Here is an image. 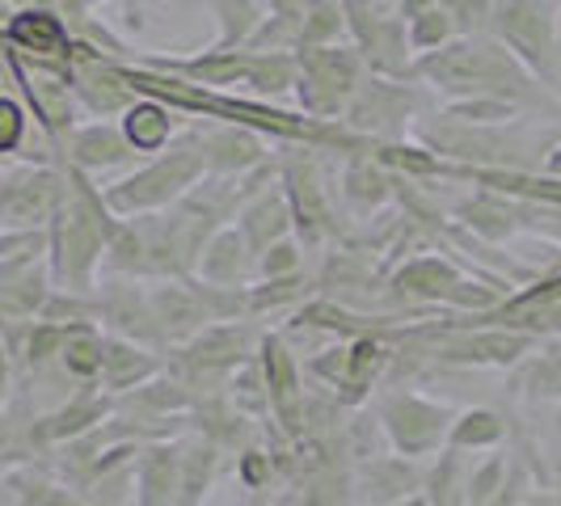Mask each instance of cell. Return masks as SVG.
<instances>
[{
  "instance_id": "cell-17",
  "label": "cell",
  "mask_w": 561,
  "mask_h": 506,
  "mask_svg": "<svg viewBox=\"0 0 561 506\" xmlns=\"http://www.w3.org/2000/svg\"><path fill=\"white\" fill-rule=\"evenodd\" d=\"M4 43L22 59H38V64L68 68L77 38L68 34V26H64V18H59L56 9L30 4V9H18V13L4 22Z\"/></svg>"
},
{
  "instance_id": "cell-49",
  "label": "cell",
  "mask_w": 561,
  "mask_h": 506,
  "mask_svg": "<svg viewBox=\"0 0 561 506\" xmlns=\"http://www.w3.org/2000/svg\"><path fill=\"white\" fill-rule=\"evenodd\" d=\"M93 4H106V0H89V9H93Z\"/></svg>"
},
{
  "instance_id": "cell-40",
  "label": "cell",
  "mask_w": 561,
  "mask_h": 506,
  "mask_svg": "<svg viewBox=\"0 0 561 506\" xmlns=\"http://www.w3.org/2000/svg\"><path fill=\"white\" fill-rule=\"evenodd\" d=\"M405 30H410V47H414V56H422V51H439V47H448L451 38L460 34V30H456V18H451V9H444V4H435V9H426L422 18L405 22Z\"/></svg>"
},
{
  "instance_id": "cell-25",
  "label": "cell",
  "mask_w": 561,
  "mask_h": 506,
  "mask_svg": "<svg viewBox=\"0 0 561 506\" xmlns=\"http://www.w3.org/2000/svg\"><path fill=\"white\" fill-rule=\"evenodd\" d=\"M157 371H161V350L106 334V346H102V371H98V384H102L106 393H114V396L131 393V389L148 384Z\"/></svg>"
},
{
  "instance_id": "cell-42",
  "label": "cell",
  "mask_w": 561,
  "mask_h": 506,
  "mask_svg": "<svg viewBox=\"0 0 561 506\" xmlns=\"http://www.w3.org/2000/svg\"><path fill=\"white\" fill-rule=\"evenodd\" d=\"M26 127H30V111L18 102V97H4L0 93V157L4 152H18L26 143Z\"/></svg>"
},
{
  "instance_id": "cell-20",
  "label": "cell",
  "mask_w": 561,
  "mask_h": 506,
  "mask_svg": "<svg viewBox=\"0 0 561 506\" xmlns=\"http://www.w3.org/2000/svg\"><path fill=\"white\" fill-rule=\"evenodd\" d=\"M148 304H152L165 346H186L198 330L211 325V312L203 309V300L186 279H157L148 287Z\"/></svg>"
},
{
  "instance_id": "cell-23",
  "label": "cell",
  "mask_w": 561,
  "mask_h": 506,
  "mask_svg": "<svg viewBox=\"0 0 561 506\" xmlns=\"http://www.w3.org/2000/svg\"><path fill=\"white\" fill-rule=\"evenodd\" d=\"M250 56L245 47H211L195 59H144V68H157V72H173L182 81L203 84V89H232V84L245 81L250 72Z\"/></svg>"
},
{
  "instance_id": "cell-8",
  "label": "cell",
  "mask_w": 561,
  "mask_h": 506,
  "mask_svg": "<svg viewBox=\"0 0 561 506\" xmlns=\"http://www.w3.org/2000/svg\"><path fill=\"white\" fill-rule=\"evenodd\" d=\"M558 13L553 0H494L490 13V34L545 89H553L558 77Z\"/></svg>"
},
{
  "instance_id": "cell-45",
  "label": "cell",
  "mask_w": 561,
  "mask_h": 506,
  "mask_svg": "<svg viewBox=\"0 0 561 506\" xmlns=\"http://www.w3.org/2000/svg\"><path fill=\"white\" fill-rule=\"evenodd\" d=\"M9 389H13V350L0 334V401H9Z\"/></svg>"
},
{
  "instance_id": "cell-10",
  "label": "cell",
  "mask_w": 561,
  "mask_h": 506,
  "mask_svg": "<svg viewBox=\"0 0 561 506\" xmlns=\"http://www.w3.org/2000/svg\"><path fill=\"white\" fill-rule=\"evenodd\" d=\"M419 111H422V93L414 84L371 77L367 72L359 93L351 97V106L342 114V127L367 143H397Z\"/></svg>"
},
{
  "instance_id": "cell-39",
  "label": "cell",
  "mask_w": 561,
  "mask_h": 506,
  "mask_svg": "<svg viewBox=\"0 0 561 506\" xmlns=\"http://www.w3.org/2000/svg\"><path fill=\"white\" fill-rule=\"evenodd\" d=\"M220 13V47H250L253 30L262 22V4L257 0H216Z\"/></svg>"
},
{
  "instance_id": "cell-43",
  "label": "cell",
  "mask_w": 561,
  "mask_h": 506,
  "mask_svg": "<svg viewBox=\"0 0 561 506\" xmlns=\"http://www.w3.org/2000/svg\"><path fill=\"white\" fill-rule=\"evenodd\" d=\"M561 296V271L553 275H540L533 287H524V291H515V296H506L511 304H528V300H558Z\"/></svg>"
},
{
  "instance_id": "cell-21",
  "label": "cell",
  "mask_w": 561,
  "mask_h": 506,
  "mask_svg": "<svg viewBox=\"0 0 561 506\" xmlns=\"http://www.w3.org/2000/svg\"><path fill=\"white\" fill-rule=\"evenodd\" d=\"M195 279L211 283V287H250L253 283V250L245 245L241 228H216L207 237V245L198 253Z\"/></svg>"
},
{
  "instance_id": "cell-11",
  "label": "cell",
  "mask_w": 561,
  "mask_h": 506,
  "mask_svg": "<svg viewBox=\"0 0 561 506\" xmlns=\"http://www.w3.org/2000/svg\"><path fill=\"white\" fill-rule=\"evenodd\" d=\"M389 364H393V346L385 334L346 337L342 346H330V350L309 359L312 376H321L342 401H364L380 384Z\"/></svg>"
},
{
  "instance_id": "cell-14",
  "label": "cell",
  "mask_w": 561,
  "mask_h": 506,
  "mask_svg": "<svg viewBox=\"0 0 561 506\" xmlns=\"http://www.w3.org/2000/svg\"><path fill=\"white\" fill-rule=\"evenodd\" d=\"M257 330L250 321H211L182 346V367L186 376H232L241 364L257 355Z\"/></svg>"
},
{
  "instance_id": "cell-52",
  "label": "cell",
  "mask_w": 561,
  "mask_h": 506,
  "mask_svg": "<svg viewBox=\"0 0 561 506\" xmlns=\"http://www.w3.org/2000/svg\"><path fill=\"white\" fill-rule=\"evenodd\" d=\"M553 342H558V346H561V337H553Z\"/></svg>"
},
{
  "instance_id": "cell-31",
  "label": "cell",
  "mask_w": 561,
  "mask_h": 506,
  "mask_svg": "<svg viewBox=\"0 0 561 506\" xmlns=\"http://www.w3.org/2000/svg\"><path fill=\"white\" fill-rule=\"evenodd\" d=\"M127 143L136 148V157H157L169 140H173V111L165 102H152V97H140L136 106H127L123 118H118Z\"/></svg>"
},
{
  "instance_id": "cell-28",
  "label": "cell",
  "mask_w": 561,
  "mask_h": 506,
  "mask_svg": "<svg viewBox=\"0 0 561 506\" xmlns=\"http://www.w3.org/2000/svg\"><path fill=\"white\" fill-rule=\"evenodd\" d=\"M359 481H364V490L371 494V506L385 503L393 506L401 498H410V494H422V481H426V464L419 460H405V456H367L359 460Z\"/></svg>"
},
{
  "instance_id": "cell-32",
  "label": "cell",
  "mask_w": 561,
  "mask_h": 506,
  "mask_svg": "<svg viewBox=\"0 0 561 506\" xmlns=\"http://www.w3.org/2000/svg\"><path fill=\"white\" fill-rule=\"evenodd\" d=\"M216 473H220V448L211 439H203V435L186 439L182 444V473H178V498H173V506H203Z\"/></svg>"
},
{
  "instance_id": "cell-27",
  "label": "cell",
  "mask_w": 561,
  "mask_h": 506,
  "mask_svg": "<svg viewBox=\"0 0 561 506\" xmlns=\"http://www.w3.org/2000/svg\"><path fill=\"white\" fill-rule=\"evenodd\" d=\"M178 473H182V444L157 439L136 456V503L140 506H173L178 498Z\"/></svg>"
},
{
  "instance_id": "cell-9",
  "label": "cell",
  "mask_w": 561,
  "mask_h": 506,
  "mask_svg": "<svg viewBox=\"0 0 561 506\" xmlns=\"http://www.w3.org/2000/svg\"><path fill=\"white\" fill-rule=\"evenodd\" d=\"M342 13H346V34H355V51H359L367 72L389 77V81H410L414 47H410V30L397 18L393 4L342 0Z\"/></svg>"
},
{
  "instance_id": "cell-30",
  "label": "cell",
  "mask_w": 561,
  "mask_h": 506,
  "mask_svg": "<svg viewBox=\"0 0 561 506\" xmlns=\"http://www.w3.org/2000/svg\"><path fill=\"white\" fill-rule=\"evenodd\" d=\"M506 371H511L515 393H528L536 401H561V346L553 337H540L533 350Z\"/></svg>"
},
{
  "instance_id": "cell-44",
  "label": "cell",
  "mask_w": 561,
  "mask_h": 506,
  "mask_svg": "<svg viewBox=\"0 0 561 506\" xmlns=\"http://www.w3.org/2000/svg\"><path fill=\"white\" fill-rule=\"evenodd\" d=\"M241 478L250 485H266L271 481V456L262 448H245L241 451Z\"/></svg>"
},
{
  "instance_id": "cell-41",
  "label": "cell",
  "mask_w": 561,
  "mask_h": 506,
  "mask_svg": "<svg viewBox=\"0 0 561 506\" xmlns=\"http://www.w3.org/2000/svg\"><path fill=\"white\" fill-rule=\"evenodd\" d=\"M296 271H305V245L296 241V237H283L275 245H266V250L253 257V279H283V275H296Z\"/></svg>"
},
{
  "instance_id": "cell-33",
  "label": "cell",
  "mask_w": 561,
  "mask_h": 506,
  "mask_svg": "<svg viewBox=\"0 0 561 506\" xmlns=\"http://www.w3.org/2000/svg\"><path fill=\"white\" fill-rule=\"evenodd\" d=\"M312 279L305 271L296 275H283V279H262L245 287V309L250 317H271V312H291L300 309L305 300H312Z\"/></svg>"
},
{
  "instance_id": "cell-36",
  "label": "cell",
  "mask_w": 561,
  "mask_h": 506,
  "mask_svg": "<svg viewBox=\"0 0 561 506\" xmlns=\"http://www.w3.org/2000/svg\"><path fill=\"white\" fill-rule=\"evenodd\" d=\"M245 89L257 102H275L296 84V56L291 51H253L250 72H245Z\"/></svg>"
},
{
  "instance_id": "cell-35",
  "label": "cell",
  "mask_w": 561,
  "mask_h": 506,
  "mask_svg": "<svg viewBox=\"0 0 561 506\" xmlns=\"http://www.w3.org/2000/svg\"><path fill=\"white\" fill-rule=\"evenodd\" d=\"M102 346H106V334H102L93 321H81V325H72V334H68V342H64V350H59L56 364L64 367L68 380L93 384L98 371H102Z\"/></svg>"
},
{
  "instance_id": "cell-13",
  "label": "cell",
  "mask_w": 561,
  "mask_h": 506,
  "mask_svg": "<svg viewBox=\"0 0 561 506\" xmlns=\"http://www.w3.org/2000/svg\"><path fill=\"white\" fill-rule=\"evenodd\" d=\"M68 191L64 165H22L0 177V228H47Z\"/></svg>"
},
{
  "instance_id": "cell-29",
  "label": "cell",
  "mask_w": 561,
  "mask_h": 506,
  "mask_svg": "<svg viewBox=\"0 0 561 506\" xmlns=\"http://www.w3.org/2000/svg\"><path fill=\"white\" fill-rule=\"evenodd\" d=\"M456 220H460V228L478 232L481 241H490V245H503L515 232H524L519 198L499 195V191H478L473 198H465L456 207Z\"/></svg>"
},
{
  "instance_id": "cell-38",
  "label": "cell",
  "mask_w": 561,
  "mask_h": 506,
  "mask_svg": "<svg viewBox=\"0 0 561 506\" xmlns=\"http://www.w3.org/2000/svg\"><path fill=\"white\" fill-rule=\"evenodd\" d=\"M439 114L456 118V123H473V127H503V123H515L524 111L506 97H456Z\"/></svg>"
},
{
  "instance_id": "cell-37",
  "label": "cell",
  "mask_w": 561,
  "mask_h": 506,
  "mask_svg": "<svg viewBox=\"0 0 561 506\" xmlns=\"http://www.w3.org/2000/svg\"><path fill=\"white\" fill-rule=\"evenodd\" d=\"M346 38V13L337 0H309L305 22H300V47H337Z\"/></svg>"
},
{
  "instance_id": "cell-22",
  "label": "cell",
  "mask_w": 561,
  "mask_h": 506,
  "mask_svg": "<svg viewBox=\"0 0 561 506\" xmlns=\"http://www.w3.org/2000/svg\"><path fill=\"white\" fill-rule=\"evenodd\" d=\"M397 195V173L380 157H376V143L364 152H351V161L342 165V198L351 203V211L371 216L380 207H389Z\"/></svg>"
},
{
  "instance_id": "cell-5",
  "label": "cell",
  "mask_w": 561,
  "mask_h": 506,
  "mask_svg": "<svg viewBox=\"0 0 561 506\" xmlns=\"http://www.w3.org/2000/svg\"><path fill=\"white\" fill-rule=\"evenodd\" d=\"M503 287L506 283L465 279V271L439 253H419L389 275L385 300L393 309H460V317H469L494 309L503 300Z\"/></svg>"
},
{
  "instance_id": "cell-12",
  "label": "cell",
  "mask_w": 561,
  "mask_h": 506,
  "mask_svg": "<svg viewBox=\"0 0 561 506\" xmlns=\"http://www.w3.org/2000/svg\"><path fill=\"white\" fill-rule=\"evenodd\" d=\"M279 186L287 195V207H291V232L305 250H317L334 237V207H330V195H325V173L312 157H287L279 161Z\"/></svg>"
},
{
  "instance_id": "cell-18",
  "label": "cell",
  "mask_w": 561,
  "mask_h": 506,
  "mask_svg": "<svg viewBox=\"0 0 561 506\" xmlns=\"http://www.w3.org/2000/svg\"><path fill=\"white\" fill-rule=\"evenodd\" d=\"M114 410H118V396L106 393V389L93 380V384L72 389V396H68L59 410H51L47 418L34 422V426H30V439H34V444H72V439H81L84 430L102 426Z\"/></svg>"
},
{
  "instance_id": "cell-46",
  "label": "cell",
  "mask_w": 561,
  "mask_h": 506,
  "mask_svg": "<svg viewBox=\"0 0 561 506\" xmlns=\"http://www.w3.org/2000/svg\"><path fill=\"white\" fill-rule=\"evenodd\" d=\"M536 173H545V177H558V182H561V143H553V148L545 152V161L536 165Z\"/></svg>"
},
{
  "instance_id": "cell-34",
  "label": "cell",
  "mask_w": 561,
  "mask_h": 506,
  "mask_svg": "<svg viewBox=\"0 0 561 506\" xmlns=\"http://www.w3.org/2000/svg\"><path fill=\"white\" fill-rule=\"evenodd\" d=\"M503 439H506V422H503V414L490 410V405H469V410H460L448 430V448H456V451H494Z\"/></svg>"
},
{
  "instance_id": "cell-19",
  "label": "cell",
  "mask_w": 561,
  "mask_h": 506,
  "mask_svg": "<svg viewBox=\"0 0 561 506\" xmlns=\"http://www.w3.org/2000/svg\"><path fill=\"white\" fill-rule=\"evenodd\" d=\"M198 148H203V165L216 177H245L253 169H262L266 157V140L262 131L241 127V123H216L198 131Z\"/></svg>"
},
{
  "instance_id": "cell-16",
  "label": "cell",
  "mask_w": 561,
  "mask_h": 506,
  "mask_svg": "<svg viewBox=\"0 0 561 506\" xmlns=\"http://www.w3.org/2000/svg\"><path fill=\"white\" fill-rule=\"evenodd\" d=\"M257 371H262V389H266V405L271 414L296 430L305 422V389H300V364H296V350L283 334L257 337Z\"/></svg>"
},
{
  "instance_id": "cell-15",
  "label": "cell",
  "mask_w": 561,
  "mask_h": 506,
  "mask_svg": "<svg viewBox=\"0 0 561 506\" xmlns=\"http://www.w3.org/2000/svg\"><path fill=\"white\" fill-rule=\"evenodd\" d=\"M93 304H98V321L114 337L165 350V337L157 330V317H152V304H148V287H140V279H118L114 275L111 283L93 287Z\"/></svg>"
},
{
  "instance_id": "cell-26",
  "label": "cell",
  "mask_w": 561,
  "mask_h": 506,
  "mask_svg": "<svg viewBox=\"0 0 561 506\" xmlns=\"http://www.w3.org/2000/svg\"><path fill=\"white\" fill-rule=\"evenodd\" d=\"M131 157H136V148L127 143L118 123H84V127H72V136L64 143V165H77L84 173L127 165Z\"/></svg>"
},
{
  "instance_id": "cell-2",
  "label": "cell",
  "mask_w": 561,
  "mask_h": 506,
  "mask_svg": "<svg viewBox=\"0 0 561 506\" xmlns=\"http://www.w3.org/2000/svg\"><path fill=\"white\" fill-rule=\"evenodd\" d=\"M68 191L59 198L56 216L47 220V271L51 283L77 296H93V275L106 257V237L118 216L102 203V191H93L89 173L64 165Z\"/></svg>"
},
{
  "instance_id": "cell-53",
  "label": "cell",
  "mask_w": 561,
  "mask_h": 506,
  "mask_svg": "<svg viewBox=\"0 0 561 506\" xmlns=\"http://www.w3.org/2000/svg\"><path fill=\"white\" fill-rule=\"evenodd\" d=\"M553 4H558V9H561V0H553Z\"/></svg>"
},
{
  "instance_id": "cell-51",
  "label": "cell",
  "mask_w": 561,
  "mask_h": 506,
  "mask_svg": "<svg viewBox=\"0 0 561 506\" xmlns=\"http://www.w3.org/2000/svg\"><path fill=\"white\" fill-rule=\"evenodd\" d=\"M558 435H561V410H558Z\"/></svg>"
},
{
  "instance_id": "cell-4",
  "label": "cell",
  "mask_w": 561,
  "mask_h": 506,
  "mask_svg": "<svg viewBox=\"0 0 561 506\" xmlns=\"http://www.w3.org/2000/svg\"><path fill=\"white\" fill-rule=\"evenodd\" d=\"M422 148L435 152L439 161L451 165H473V169H536V152L553 148L549 136L536 131H515V123L503 127H473V123H456V118H426L419 127Z\"/></svg>"
},
{
  "instance_id": "cell-47",
  "label": "cell",
  "mask_w": 561,
  "mask_h": 506,
  "mask_svg": "<svg viewBox=\"0 0 561 506\" xmlns=\"http://www.w3.org/2000/svg\"><path fill=\"white\" fill-rule=\"evenodd\" d=\"M393 506H431V498H426V494H410V498H401V503H393Z\"/></svg>"
},
{
  "instance_id": "cell-50",
  "label": "cell",
  "mask_w": 561,
  "mask_h": 506,
  "mask_svg": "<svg viewBox=\"0 0 561 506\" xmlns=\"http://www.w3.org/2000/svg\"><path fill=\"white\" fill-rule=\"evenodd\" d=\"M385 4H393V9H397V4H401V0H385Z\"/></svg>"
},
{
  "instance_id": "cell-7",
  "label": "cell",
  "mask_w": 561,
  "mask_h": 506,
  "mask_svg": "<svg viewBox=\"0 0 561 506\" xmlns=\"http://www.w3.org/2000/svg\"><path fill=\"white\" fill-rule=\"evenodd\" d=\"M456 405L435 401V396H419L410 389H389L376 401V426L389 439V448L405 460H435L448 448V430L456 422Z\"/></svg>"
},
{
  "instance_id": "cell-24",
  "label": "cell",
  "mask_w": 561,
  "mask_h": 506,
  "mask_svg": "<svg viewBox=\"0 0 561 506\" xmlns=\"http://www.w3.org/2000/svg\"><path fill=\"white\" fill-rule=\"evenodd\" d=\"M237 228H241V237H245V245L253 250V257L266 250V245L283 241V237H296L291 232V207H287L279 177L266 182L257 195L245 198V207L237 211Z\"/></svg>"
},
{
  "instance_id": "cell-1",
  "label": "cell",
  "mask_w": 561,
  "mask_h": 506,
  "mask_svg": "<svg viewBox=\"0 0 561 506\" xmlns=\"http://www.w3.org/2000/svg\"><path fill=\"white\" fill-rule=\"evenodd\" d=\"M410 81H426L431 89L448 93L451 102L456 97H506L519 111H558L549 89L536 81L490 30L485 34H456L448 47L414 56Z\"/></svg>"
},
{
  "instance_id": "cell-6",
  "label": "cell",
  "mask_w": 561,
  "mask_h": 506,
  "mask_svg": "<svg viewBox=\"0 0 561 506\" xmlns=\"http://www.w3.org/2000/svg\"><path fill=\"white\" fill-rule=\"evenodd\" d=\"M296 56V97L300 114L312 123H342V114L351 106V97L359 93L367 68L359 51L351 47H300Z\"/></svg>"
},
{
  "instance_id": "cell-48",
  "label": "cell",
  "mask_w": 561,
  "mask_h": 506,
  "mask_svg": "<svg viewBox=\"0 0 561 506\" xmlns=\"http://www.w3.org/2000/svg\"><path fill=\"white\" fill-rule=\"evenodd\" d=\"M553 89H561V13H558V77H553Z\"/></svg>"
},
{
  "instance_id": "cell-3",
  "label": "cell",
  "mask_w": 561,
  "mask_h": 506,
  "mask_svg": "<svg viewBox=\"0 0 561 506\" xmlns=\"http://www.w3.org/2000/svg\"><path fill=\"white\" fill-rule=\"evenodd\" d=\"M203 177H207V165H203L198 131H186V136H173L148 165L102 186V203L111 207V216L131 220V216L173 207L182 195H191Z\"/></svg>"
}]
</instances>
